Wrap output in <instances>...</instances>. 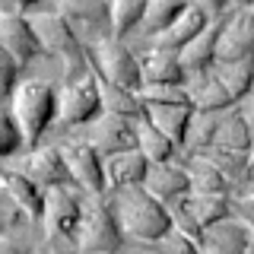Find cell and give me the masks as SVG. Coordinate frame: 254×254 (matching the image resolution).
<instances>
[{
    "label": "cell",
    "mask_w": 254,
    "mask_h": 254,
    "mask_svg": "<svg viewBox=\"0 0 254 254\" xmlns=\"http://www.w3.org/2000/svg\"><path fill=\"white\" fill-rule=\"evenodd\" d=\"M61 102L64 92L51 79H26L22 89L16 92V99L10 102V108L16 111L22 130L29 140V153L42 149V140L54 130V124H61Z\"/></svg>",
    "instance_id": "cell-2"
},
{
    "label": "cell",
    "mask_w": 254,
    "mask_h": 254,
    "mask_svg": "<svg viewBox=\"0 0 254 254\" xmlns=\"http://www.w3.org/2000/svg\"><path fill=\"white\" fill-rule=\"evenodd\" d=\"M156 254H203V251H200V245H197V238H190V235L175 229L162 245H156Z\"/></svg>",
    "instance_id": "cell-28"
},
{
    "label": "cell",
    "mask_w": 254,
    "mask_h": 254,
    "mask_svg": "<svg viewBox=\"0 0 254 254\" xmlns=\"http://www.w3.org/2000/svg\"><path fill=\"white\" fill-rule=\"evenodd\" d=\"M146 190L153 197H159L165 206H178L185 203L190 194H194V181H190V175L185 165L178 162H165V165H153L149 169V178H146Z\"/></svg>",
    "instance_id": "cell-15"
},
{
    "label": "cell",
    "mask_w": 254,
    "mask_h": 254,
    "mask_svg": "<svg viewBox=\"0 0 254 254\" xmlns=\"http://www.w3.org/2000/svg\"><path fill=\"white\" fill-rule=\"evenodd\" d=\"M61 16L67 19V26L73 29V35L86 48H102V45L115 42V3L76 0V3H64Z\"/></svg>",
    "instance_id": "cell-7"
},
{
    "label": "cell",
    "mask_w": 254,
    "mask_h": 254,
    "mask_svg": "<svg viewBox=\"0 0 254 254\" xmlns=\"http://www.w3.org/2000/svg\"><path fill=\"white\" fill-rule=\"evenodd\" d=\"M92 51V70L99 79L127 89L133 95H143L146 89V70H143V58L124 42H108L102 48H89Z\"/></svg>",
    "instance_id": "cell-4"
},
{
    "label": "cell",
    "mask_w": 254,
    "mask_h": 254,
    "mask_svg": "<svg viewBox=\"0 0 254 254\" xmlns=\"http://www.w3.org/2000/svg\"><path fill=\"white\" fill-rule=\"evenodd\" d=\"M19 153H29L26 130H22L16 111L10 105H3V115H0V159H13Z\"/></svg>",
    "instance_id": "cell-26"
},
{
    "label": "cell",
    "mask_w": 254,
    "mask_h": 254,
    "mask_svg": "<svg viewBox=\"0 0 254 254\" xmlns=\"http://www.w3.org/2000/svg\"><path fill=\"white\" fill-rule=\"evenodd\" d=\"M248 58H254V10L251 6H235L226 26H222L216 64L248 61Z\"/></svg>",
    "instance_id": "cell-12"
},
{
    "label": "cell",
    "mask_w": 254,
    "mask_h": 254,
    "mask_svg": "<svg viewBox=\"0 0 254 254\" xmlns=\"http://www.w3.org/2000/svg\"><path fill=\"white\" fill-rule=\"evenodd\" d=\"M86 194L79 188H58L48 194V213H45V235L51 245L79 251V235L86 222Z\"/></svg>",
    "instance_id": "cell-3"
},
{
    "label": "cell",
    "mask_w": 254,
    "mask_h": 254,
    "mask_svg": "<svg viewBox=\"0 0 254 254\" xmlns=\"http://www.w3.org/2000/svg\"><path fill=\"white\" fill-rule=\"evenodd\" d=\"M149 13V0H118L115 3V42L130 45L133 35H140Z\"/></svg>",
    "instance_id": "cell-23"
},
{
    "label": "cell",
    "mask_w": 254,
    "mask_h": 254,
    "mask_svg": "<svg viewBox=\"0 0 254 254\" xmlns=\"http://www.w3.org/2000/svg\"><path fill=\"white\" fill-rule=\"evenodd\" d=\"M54 254H79L76 248H64V245H54Z\"/></svg>",
    "instance_id": "cell-31"
},
{
    "label": "cell",
    "mask_w": 254,
    "mask_h": 254,
    "mask_svg": "<svg viewBox=\"0 0 254 254\" xmlns=\"http://www.w3.org/2000/svg\"><path fill=\"white\" fill-rule=\"evenodd\" d=\"M0 51L13 54V58L22 64V70H29L32 64H38L45 58H51L38 26L29 19V16H22L19 3H3L0 6Z\"/></svg>",
    "instance_id": "cell-5"
},
{
    "label": "cell",
    "mask_w": 254,
    "mask_h": 254,
    "mask_svg": "<svg viewBox=\"0 0 254 254\" xmlns=\"http://www.w3.org/2000/svg\"><path fill=\"white\" fill-rule=\"evenodd\" d=\"M235 216H238V219H242L245 226H248L251 232H254V190L235 200Z\"/></svg>",
    "instance_id": "cell-29"
},
{
    "label": "cell",
    "mask_w": 254,
    "mask_h": 254,
    "mask_svg": "<svg viewBox=\"0 0 254 254\" xmlns=\"http://www.w3.org/2000/svg\"><path fill=\"white\" fill-rule=\"evenodd\" d=\"M238 108H242V115L248 118V124H251V133H254V92H251V95H248V99H245Z\"/></svg>",
    "instance_id": "cell-30"
},
{
    "label": "cell",
    "mask_w": 254,
    "mask_h": 254,
    "mask_svg": "<svg viewBox=\"0 0 254 254\" xmlns=\"http://www.w3.org/2000/svg\"><path fill=\"white\" fill-rule=\"evenodd\" d=\"M42 226L22 229V232L3 235L0 242V254H54V245L48 242L45 232H38Z\"/></svg>",
    "instance_id": "cell-25"
},
{
    "label": "cell",
    "mask_w": 254,
    "mask_h": 254,
    "mask_svg": "<svg viewBox=\"0 0 254 254\" xmlns=\"http://www.w3.org/2000/svg\"><path fill=\"white\" fill-rule=\"evenodd\" d=\"M124 248H127V232L118 219L111 197L89 200L83 235H79V254H124Z\"/></svg>",
    "instance_id": "cell-6"
},
{
    "label": "cell",
    "mask_w": 254,
    "mask_h": 254,
    "mask_svg": "<svg viewBox=\"0 0 254 254\" xmlns=\"http://www.w3.org/2000/svg\"><path fill=\"white\" fill-rule=\"evenodd\" d=\"M213 149H229V153H248V149H254V133H251L248 118L242 115V108H232L219 118Z\"/></svg>",
    "instance_id": "cell-19"
},
{
    "label": "cell",
    "mask_w": 254,
    "mask_h": 254,
    "mask_svg": "<svg viewBox=\"0 0 254 254\" xmlns=\"http://www.w3.org/2000/svg\"><path fill=\"white\" fill-rule=\"evenodd\" d=\"M185 10H188V3H181V0H153V3H149V13H146V22H143V29H140V38L149 48L159 45L172 32L175 22L185 16Z\"/></svg>",
    "instance_id": "cell-20"
},
{
    "label": "cell",
    "mask_w": 254,
    "mask_h": 254,
    "mask_svg": "<svg viewBox=\"0 0 254 254\" xmlns=\"http://www.w3.org/2000/svg\"><path fill=\"white\" fill-rule=\"evenodd\" d=\"M143 70H146V89L149 86H185V89L190 86L181 54L165 51V48H153L143 58Z\"/></svg>",
    "instance_id": "cell-18"
},
{
    "label": "cell",
    "mask_w": 254,
    "mask_h": 254,
    "mask_svg": "<svg viewBox=\"0 0 254 254\" xmlns=\"http://www.w3.org/2000/svg\"><path fill=\"white\" fill-rule=\"evenodd\" d=\"M185 169L190 175V181H194V194H226V197H232V185H229V178L222 175V169L213 162L210 156L190 153V159L185 162Z\"/></svg>",
    "instance_id": "cell-22"
},
{
    "label": "cell",
    "mask_w": 254,
    "mask_h": 254,
    "mask_svg": "<svg viewBox=\"0 0 254 254\" xmlns=\"http://www.w3.org/2000/svg\"><path fill=\"white\" fill-rule=\"evenodd\" d=\"M70 162V172H73L76 188L83 190L89 200H102V197H111L108 188V169H105V156L86 140H76L70 146H64Z\"/></svg>",
    "instance_id": "cell-9"
},
{
    "label": "cell",
    "mask_w": 254,
    "mask_h": 254,
    "mask_svg": "<svg viewBox=\"0 0 254 254\" xmlns=\"http://www.w3.org/2000/svg\"><path fill=\"white\" fill-rule=\"evenodd\" d=\"M146 105V121L159 127L169 140L178 143V149L188 146L190 140V130H194V121H197V105L194 102H143Z\"/></svg>",
    "instance_id": "cell-11"
},
{
    "label": "cell",
    "mask_w": 254,
    "mask_h": 254,
    "mask_svg": "<svg viewBox=\"0 0 254 254\" xmlns=\"http://www.w3.org/2000/svg\"><path fill=\"white\" fill-rule=\"evenodd\" d=\"M140 153L149 159L153 165H165V162H175V156H178V143L169 140L159 127H153L143 118L140 121Z\"/></svg>",
    "instance_id": "cell-24"
},
{
    "label": "cell",
    "mask_w": 254,
    "mask_h": 254,
    "mask_svg": "<svg viewBox=\"0 0 254 254\" xmlns=\"http://www.w3.org/2000/svg\"><path fill=\"white\" fill-rule=\"evenodd\" d=\"M26 70H22V64L13 58V54L0 51V92H3V102L10 105L16 99V92L22 89V83H26Z\"/></svg>",
    "instance_id": "cell-27"
},
{
    "label": "cell",
    "mask_w": 254,
    "mask_h": 254,
    "mask_svg": "<svg viewBox=\"0 0 254 254\" xmlns=\"http://www.w3.org/2000/svg\"><path fill=\"white\" fill-rule=\"evenodd\" d=\"M0 181H3V190L6 197L19 206L22 213L38 222V226H45V213H48V190L38 185L32 175H26L22 169H3L0 172Z\"/></svg>",
    "instance_id": "cell-13"
},
{
    "label": "cell",
    "mask_w": 254,
    "mask_h": 254,
    "mask_svg": "<svg viewBox=\"0 0 254 254\" xmlns=\"http://www.w3.org/2000/svg\"><path fill=\"white\" fill-rule=\"evenodd\" d=\"M102 118H105V99H102V83L95 73L64 89L61 127H95Z\"/></svg>",
    "instance_id": "cell-8"
},
{
    "label": "cell",
    "mask_w": 254,
    "mask_h": 254,
    "mask_svg": "<svg viewBox=\"0 0 254 254\" xmlns=\"http://www.w3.org/2000/svg\"><path fill=\"white\" fill-rule=\"evenodd\" d=\"M248 254H254V245H251V248H248Z\"/></svg>",
    "instance_id": "cell-32"
},
{
    "label": "cell",
    "mask_w": 254,
    "mask_h": 254,
    "mask_svg": "<svg viewBox=\"0 0 254 254\" xmlns=\"http://www.w3.org/2000/svg\"><path fill=\"white\" fill-rule=\"evenodd\" d=\"M111 203L118 210V219H121L127 238L140 245H162L175 229V213L165 206L159 197H153L146 188H130L121 190V194H111Z\"/></svg>",
    "instance_id": "cell-1"
},
{
    "label": "cell",
    "mask_w": 254,
    "mask_h": 254,
    "mask_svg": "<svg viewBox=\"0 0 254 254\" xmlns=\"http://www.w3.org/2000/svg\"><path fill=\"white\" fill-rule=\"evenodd\" d=\"M143 254H146V251H143Z\"/></svg>",
    "instance_id": "cell-33"
},
{
    "label": "cell",
    "mask_w": 254,
    "mask_h": 254,
    "mask_svg": "<svg viewBox=\"0 0 254 254\" xmlns=\"http://www.w3.org/2000/svg\"><path fill=\"white\" fill-rule=\"evenodd\" d=\"M86 143H92L105 159L121 156V153H133V149H140V121L105 115L95 127H89Z\"/></svg>",
    "instance_id": "cell-10"
},
{
    "label": "cell",
    "mask_w": 254,
    "mask_h": 254,
    "mask_svg": "<svg viewBox=\"0 0 254 254\" xmlns=\"http://www.w3.org/2000/svg\"><path fill=\"white\" fill-rule=\"evenodd\" d=\"M210 73L219 79V86L229 92V99H232L235 105H242V102L254 92V58H248V61L216 64Z\"/></svg>",
    "instance_id": "cell-21"
},
{
    "label": "cell",
    "mask_w": 254,
    "mask_h": 254,
    "mask_svg": "<svg viewBox=\"0 0 254 254\" xmlns=\"http://www.w3.org/2000/svg\"><path fill=\"white\" fill-rule=\"evenodd\" d=\"M22 172L32 175V178L42 185L48 194L58 188H76L73 181V172H70V162H67V153L64 149H38V153H29Z\"/></svg>",
    "instance_id": "cell-14"
},
{
    "label": "cell",
    "mask_w": 254,
    "mask_h": 254,
    "mask_svg": "<svg viewBox=\"0 0 254 254\" xmlns=\"http://www.w3.org/2000/svg\"><path fill=\"white\" fill-rule=\"evenodd\" d=\"M105 169H108L111 194H121V190H130V188H146L153 162H149L140 149H133V153H121V156L105 159Z\"/></svg>",
    "instance_id": "cell-17"
},
{
    "label": "cell",
    "mask_w": 254,
    "mask_h": 254,
    "mask_svg": "<svg viewBox=\"0 0 254 254\" xmlns=\"http://www.w3.org/2000/svg\"><path fill=\"white\" fill-rule=\"evenodd\" d=\"M197 245H200L203 254H248V248L254 245V232L238 216H232L203 229Z\"/></svg>",
    "instance_id": "cell-16"
}]
</instances>
